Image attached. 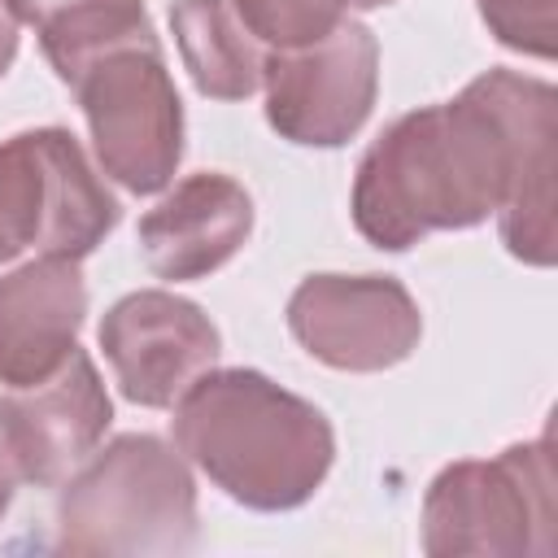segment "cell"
Instances as JSON below:
<instances>
[{
    "instance_id": "obj_1",
    "label": "cell",
    "mask_w": 558,
    "mask_h": 558,
    "mask_svg": "<svg viewBox=\"0 0 558 558\" xmlns=\"http://www.w3.org/2000/svg\"><path fill=\"white\" fill-rule=\"evenodd\" d=\"M558 92L519 70H488L453 100L392 118L357 161L353 227L384 253L432 231H466L497 214L501 244L554 266Z\"/></svg>"
},
{
    "instance_id": "obj_2",
    "label": "cell",
    "mask_w": 558,
    "mask_h": 558,
    "mask_svg": "<svg viewBox=\"0 0 558 558\" xmlns=\"http://www.w3.org/2000/svg\"><path fill=\"white\" fill-rule=\"evenodd\" d=\"M174 449L231 501L275 514L305 506L331 462L327 414L253 366L205 371L174 401Z\"/></svg>"
},
{
    "instance_id": "obj_3",
    "label": "cell",
    "mask_w": 558,
    "mask_h": 558,
    "mask_svg": "<svg viewBox=\"0 0 558 558\" xmlns=\"http://www.w3.org/2000/svg\"><path fill=\"white\" fill-rule=\"evenodd\" d=\"M196 480L187 458L153 432H122L65 480L57 549L170 558L196 545Z\"/></svg>"
},
{
    "instance_id": "obj_4",
    "label": "cell",
    "mask_w": 558,
    "mask_h": 558,
    "mask_svg": "<svg viewBox=\"0 0 558 558\" xmlns=\"http://www.w3.org/2000/svg\"><path fill=\"white\" fill-rule=\"evenodd\" d=\"M423 549L432 558L506 554L549 558L558 545L549 432L497 458L449 462L423 497Z\"/></svg>"
},
{
    "instance_id": "obj_5",
    "label": "cell",
    "mask_w": 558,
    "mask_h": 558,
    "mask_svg": "<svg viewBox=\"0 0 558 558\" xmlns=\"http://www.w3.org/2000/svg\"><path fill=\"white\" fill-rule=\"evenodd\" d=\"M70 87L87 118L100 170L135 196L161 192L183 157V100L157 35L92 57Z\"/></svg>"
},
{
    "instance_id": "obj_6",
    "label": "cell",
    "mask_w": 558,
    "mask_h": 558,
    "mask_svg": "<svg viewBox=\"0 0 558 558\" xmlns=\"http://www.w3.org/2000/svg\"><path fill=\"white\" fill-rule=\"evenodd\" d=\"M118 227V201L65 126L17 131L0 144V248L87 257Z\"/></svg>"
},
{
    "instance_id": "obj_7",
    "label": "cell",
    "mask_w": 558,
    "mask_h": 558,
    "mask_svg": "<svg viewBox=\"0 0 558 558\" xmlns=\"http://www.w3.org/2000/svg\"><path fill=\"white\" fill-rule=\"evenodd\" d=\"M266 122L301 148L349 144L379 96V39L344 17L314 44L266 52Z\"/></svg>"
},
{
    "instance_id": "obj_8",
    "label": "cell",
    "mask_w": 558,
    "mask_h": 558,
    "mask_svg": "<svg viewBox=\"0 0 558 558\" xmlns=\"http://www.w3.org/2000/svg\"><path fill=\"white\" fill-rule=\"evenodd\" d=\"M288 331L331 371H388L418 349L423 314L392 275H310L288 296Z\"/></svg>"
},
{
    "instance_id": "obj_9",
    "label": "cell",
    "mask_w": 558,
    "mask_h": 558,
    "mask_svg": "<svg viewBox=\"0 0 558 558\" xmlns=\"http://www.w3.org/2000/svg\"><path fill=\"white\" fill-rule=\"evenodd\" d=\"M100 349L126 401L170 410L187 384L218 362L222 336L196 301L166 288H140L105 310Z\"/></svg>"
},
{
    "instance_id": "obj_10",
    "label": "cell",
    "mask_w": 558,
    "mask_h": 558,
    "mask_svg": "<svg viewBox=\"0 0 558 558\" xmlns=\"http://www.w3.org/2000/svg\"><path fill=\"white\" fill-rule=\"evenodd\" d=\"M113 423V401L96 375V362L74 349L48 379L0 392V432L17 462V475L57 488L100 445Z\"/></svg>"
},
{
    "instance_id": "obj_11",
    "label": "cell",
    "mask_w": 558,
    "mask_h": 558,
    "mask_svg": "<svg viewBox=\"0 0 558 558\" xmlns=\"http://www.w3.org/2000/svg\"><path fill=\"white\" fill-rule=\"evenodd\" d=\"M83 314L87 279L78 257L44 253L0 275V384L48 379L78 349Z\"/></svg>"
},
{
    "instance_id": "obj_12",
    "label": "cell",
    "mask_w": 558,
    "mask_h": 558,
    "mask_svg": "<svg viewBox=\"0 0 558 558\" xmlns=\"http://www.w3.org/2000/svg\"><path fill=\"white\" fill-rule=\"evenodd\" d=\"M253 235V196L218 170L187 174L140 218V253L157 279H205Z\"/></svg>"
},
{
    "instance_id": "obj_13",
    "label": "cell",
    "mask_w": 558,
    "mask_h": 558,
    "mask_svg": "<svg viewBox=\"0 0 558 558\" xmlns=\"http://www.w3.org/2000/svg\"><path fill=\"white\" fill-rule=\"evenodd\" d=\"M170 31L201 96L214 100H244L262 87L266 74V44L248 31L235 0H174Z\"/></svg>"
},
{
    "instance_id": "obj_14",
    "label": "cell",
    "mask_w": 558,
    "mask_h": 558,
    "mask_svg": "<svg viewBox=\"0 0 558 558\" xmlns=\"http://www.w3.org/2000/svg\"><path fill=\"white\" fill-rule=\"evenodd\" d=\"M13 9L26 26H35L61 83H70L92 57L153 35L144 0H13Z\"/></svg>"
},
{
    "instance_id": "obj_15",
    "label": "cell",
    "mask_w": 558,
    "mask_h": 558,
    "mask_svg": "<svg viewBox=\"0 0 558 558\" xmlns=\"http://www.w3.org/2000/svg\"><path fill=\"white\" fill-rule=\"evenodd\" d=\"M235 9L266 48H296L340 26L357 0H235Z\"/></svg>"
},
{
    "instance_id": "obj_16",
    "label": "cell",
    "mask_w": 558,
    "mask_h": 558,
    "mask_svg": "<svg viewBox=\"0 0 558 558\" xmlns=\"http://www.w3.org/2000/svg\"><path fill=\"white\" fill-rule=\"evenodd\" d=\"M484 26L497 35V44L554 61L558 52V0H475Z\"/></svg>"
},
{
    "instance_id": "obj_17",
    "label": "cell",
    "mask_w": 558,
    "mask_h": 558,
    "mask_svg": "<svg viewBox=\"0 0 558 558\" xmlns=\"http://www.w3.org/2000/svg\"><path fill=\"white\" fill-rule=\"evenodd\" d=\"M17 31H22V17H17L13 0H0V78L9 74V65L17 57V39H22Z\"/></svg>"
},
{
    "instance_id": "obj_18",
    "label": "cell",
    "mask_w": 558,
    "mask_h": 558,
    "mask_svg": "<svg viewBox=\"0 0 558 558\" xmlns=\"http://www.w3.org/2000/svg\"><path fill=\"white\" fill-rule=\"evenodd\" d=\"M17 462H13V453H9V445H4V432H0V519H4V510H9V501H13V488H17Z\"/></svg>"
},
{
    "instance_id": "obj_19",
    "label": "cell",
    "mask_w": 558,
    "mask_h": 558,
    "mask_svg": "<svg viewBox=\"0 0 558 558\" xmlns=\"http://www.w3.org/2000/svg\"><path fill=\"white\" fill-rule=\"evenodd\" d=\"M379 4H392V0H357V9H379Z\"/></svg>"
},
{
    "instance_id": "obj_20",
    "label": "cell",
    "mask_w": 558,
    "mask_h": 558,
    "mask_svg": "<svg viewBox=\"0 0 558 558\" xmlns=\"http://www.w3.org/2000/svg\"><path fill=\"white\" fill-rule=\"evenodd\" d=\"M0 262H4V248H0Z\"/></svg>"
}]
</instances>
